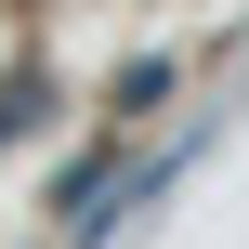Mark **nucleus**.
<instances>
[{"label": "nucleus", "instance_id": "nucleus-1", "mask_svg": "<svg viewBox=\"0 0 249 249\" xmlns=\"http://www.w3.org/2000/svg\"><path fill=\"white\" fill-rule=\"evenodd\" d=\"M171 79H184L171 53H131V66H118V92H105V131H144V118L171 105Z\"/></svg>", "mask_w": 249, "mask_h": 249}, {"label": "nucleus", "instance_id": "nucleus-2", "mask_svg": "<svg viewBox=\"0 0 249 249\" xmlns=\"http://www.w3.org/2000/svg\"><path fill=\"white\" fill-rule=\"evenodd\" d=\"M53 105H66V92H53L39 66H13V79H0V144H26V131H53Z\"/></svg>", "mask_w": 249, "mask_h": 249}]
</instances>
